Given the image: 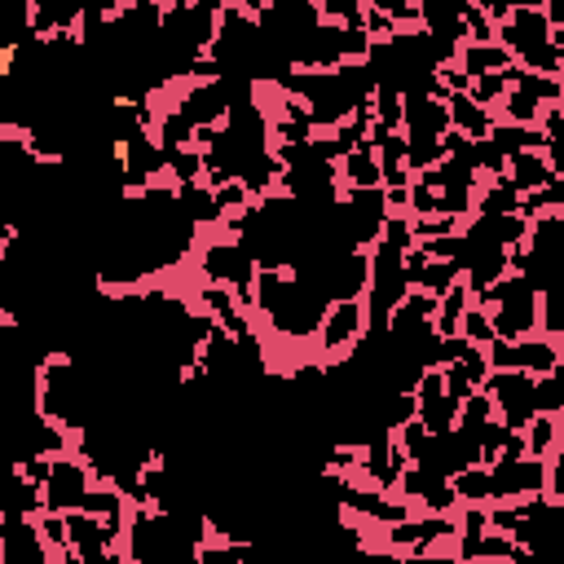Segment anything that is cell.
Masks as SVG:
<instances>
[{"mask_svg": "<svg viewBox=\"0 0 564 564\" xmlns=\"http://www.w3.org/2000/svg\"><path fill=\"white\" fill-rule=\"evenodd\" d=\"M330 304L335 300L322 291V282L295 269H260L256 278V313L282 344H313Z\"/></svg>", "mask_w": 564, "mask_h": 564, "instance_id": "6da1fadb", "label": "cell"}, {"mask_svg": "<svg viewBox=\"0 0 564 564\" xmlns=\"http://www.w3.org/2000/svg\"><path fill=\"white\" fill-rule=\"evenodd\" d=\"M498 44L516 57V66H524V70H533V75L560 79V70H564V53L551 44L546 4H516L511 18L498 26Z\"/></svg>", "mask_w": 564, "mask_h": 564, "instance_id": "7a4b0ae2", "label": "cell"}, {"mask_svg": "<svg viewBox=\"0 0 564 564\" xmlns=\"http://www.w3.org/2000/svg\"><path fill=\"white\" fill-rule=\"evenodd\" d=\"M476 304L489 308L494 335L507 339V344L529 339V335H538V326H542V295H538V286H533L529 278H520V273H507V278H502L498 286H489Z\"/></svg>", "mask_w": 564, "mask_h": 564, "instance_id": "3957f363", "label": "cell"}, {"mask_svg": "<svg viewBox=\"0 0 564 564\" xmlns=\"http://www.w3.org/2000/svg\"><path fill=\"white\" fill-rule=\"evenodd\" d=\"M366 335H370L366 300H335V304L326 308L322 330H317V352H322L330 366H339V361H348V357L366 344Z\"/></svg>", "mask_w": 564, "mask_h": 564, "instance_id": "277c9868", "label": "cell"}, {"mask_svg": "<svg viewBox=\"0 0 564 564\" xmlns=\"http://www.w3.org/2000/svg\"><path fill=\"white\" fill-rule=\"evenodd\" d=\"M480 392H489L494 414H498L511 432H524V427L542 414V410H538V379L524 375V370H494Z\"/></svg>", "mask_w": 564, "mask_h": 564, "instance_id": "5b68a950", "label": "cell"}, {"mask_svg": "<svg viewBox=\"0 0 564 564\" xmlns=\"http://www.w3.org/2000/svg\"><path fill=\"white\" fill-rule=\"evenodd\" d=\"M97 485H101L97 471L79 454H62V458H53V476L44 485V511H53V516L84 511V502H88V494Z\"/></svg>", "mask_w": 564, "mask_h": 564, "instance_id": "8992f818", "label": "cell"}, {"mask_svg": "<svg viewBox=\"0 0 564 564\" xmlns=\"http://www.w3.org/2000/svg\"><path fill=\"white\" fill-rule=\"evenodd\" d=\"M546 494V458H498L489 467V507Z\"/></svg>", "mask_w": 564, "mask_h": 564, "instance_id": "52a82bcc", "label": "cell"}, {"mask_svg": "<svg viewBox=\"0 0 564 564\" xmlns=\"http://www.w3.org/2000/svg\"><path fill=\"white\" fill-rule=\"evenodd\" d=\"M405 467H410V458H405L397 432H383V436H375V441L361 445V463H357V471L366 476L370 489H379V494H397Z\"/></svg>", "mask_w": 564, "mask_h": 564, "instance_id": "ba28073f", "label": "cell"}, {"mask_svg": "<svg viewBox=\"0 0 564 564\" xmlns=\"http://www.w3.org/2000/svg\"><path fill=\"white\" fill-rule=\"evenodd\" d=\"M397 498H405L410 507H419L423 516H449L458 507V494L445 476L436 471H423V467H405L401 485H397Z\"/></svg>", "mask_w": 564, "mask_h": 564, "instance_id": "9c48e42d", "label": "cell"}, {"mask_svg": "<svg viewBox=\"0 0 564 564\" xmlns=\"http://www.w3.org/2000/svg\"><path fill=\"white\" fill-rule=\"evenodd\" d=\"M0 555L4 564H53V546L40 538V524L31 516H4Z\"/></svg>", "mask_w": 564, "mask_h": 564, "instance_id": "30bf717a", "label": "cell"}, {"mask_svg": "<svg viewBox=\"0 0 564 564\" xmlns=\"http://www.w3.org/2000/svg\"><path fill=\"white\" fill-rule=\"evenodd\" d=\"M507 181H511V189L524 198V194L546 189V185L560 181V176H555L546 150H520V154H511V163H507Z\"/></svg>", "mask_w": 564, "mask_h": 564, "instance_id": "8fae6325", "label": "cell"}, {"mask_svg": "<svg viewBox=\"0 0 564 564\" xmlns=\"http://www.w3.org/2000/svg\"><path fill=\"white\" fill-rule=\"evenodd\" d=\"M445 106H449V128H454V132H463V137H467V141H476V145H480V141H489V132H494V123H498V119H494V110L476 106L467 93H449V97H445Z\"/></svg>", "mask_w": 564, "mask_h": 564, "instance_id": "7c38bea8", "label": "cell"}, {"mask_svg": "<svg viewBox=\"0 0 564 564\" xmlns=\"http://www.w3.org/2000/svg\"><path fill=\"white\" fill-rule=\"evenodd\" d=\"M516 66V57L502 44H463L458 48V70L480 79V75H507Z\"/></svg>", "mask_w": 564, "mask_h": 564, "instance_id": "4fadbf2b", "label": "cell"}, {"mask_svg": "<svg viewBox=\"0 0 564 564\" xmlns=\"http://www.w3.org/2000/svg\"><path fill=\"white\" fill-rule=\"evenodd\" d=\"M339 185H344V189H383L379 154H375V150H352V154L339 163Z\"/></svg>", "mask_w": 564, "mask_h": 564, "instance_id": "5bb4252c", "label": "cell"}, {"mask_svg": "<svg viewBox=\"0 0 564 564\" xmlns=\"http://www.w3.org/2000/svg\"><path fill=\"white\" fill-rule=\"evenodd\" d=\"M471 308V291L467 282H458L449 295H441V308H436V339H458L463 335V317Z\"/></svg>", "mask_w": 564, "mask_h": 564, "instance_id": "9a60e30c", "label": "cell"}, {"mask_svg": "<svg viewBox=\"0 0 564 564\" xmlns=\"http://www.w3.org/2000/svg\"><path fill=\"white\" fill-rule=\"evenodd\" d=\"M524 445H529V458H551V454L560 449V419L538 414V419L524 427Z\"/></svg>", "mask_w": 564, "mask_h": 564, "instance_id": "2e32d148", "label": "cell"}, {"mask_svg": "<svg viewBox=\"0 0 564 564\" xmlns=\"http://www.w3.org/2000/svg\"><path fill=\"white\" fill-rule=\"evenodd\" d=\"M538 410L551 414V419L564 414V357H560V366H555L551 375L538 379Z\"/></svg>", "mask_w": 564, "mask_h": 564, "instance_id": "e0dca14e", "label": "cell"}, {"mask_svg": "<svg viewBox=\"0 0 564 564\" xmlns=\"http://www.w3.org/2000/svg\"><path fill=\"white\" fill-rule=\"evenodd\" d=\"M463 22H467V44H498V26L489 22L485 4L463 0Z\"/></svg>", "mask_w": 564, "mask_h": 564, "instance_id": "ac0fdd59", "label": "cell"}, {"mask_svg": "<svg viewBox=\"0 0 564 564\" xmlns=\"http://www.w3.org/2000/svg\"><path fill=\"white\" fill-rule=\"evenodd\" d=\"M463 339L476 344V348H489V344L498 339V335H494V317H489L485 304H471V308H467V317H463Z\"/></svg>", "mask_w": 564, "mask_h": 564, "instance_id": "d6986e66", "label": "cell"}, {"mask_svg": "<svg viewBox=\"0 0 564 564\" xmlns=\"http://www.w3.org/2000/svg\"><path fill=\"white\" fill-rule=\"evenodd\" d=\"M507 75H480V79H471V101L476 106H485V110H494V106H502V97H507Z\"/></svg>", "mask_w": 564, "mask_h": 564, "instance_id": "ffe728a7", "label": "cell"}, {"mask_svg": "<svg viewBox=\"0 0 564 564\" xmlns=\"http://www.w3.org/2000/svg\"><path fill=\"white\" fill-rule=\"evenodd\" d=\"M546 498L564 507V441H560V449L546 458Z\"/></svg>", "mask_w": 564, "mask_h": 564, "instance_id": "44dd1931", "label": "cell"}, {"mask_svg": "<svg viewBox=\"0 0 564 564\" xmlns=\"http://www.w3.org/2000/svg\"><path fill=\"white\" fill-rule=\"evenodd\" d=\"M546 18H551V44L564 53V4H546Z\"/></svg>", "mask_w": 564, "mask_h": 564, "instance_id": "7402d4cb", "label": "cell"}]
</instances>
